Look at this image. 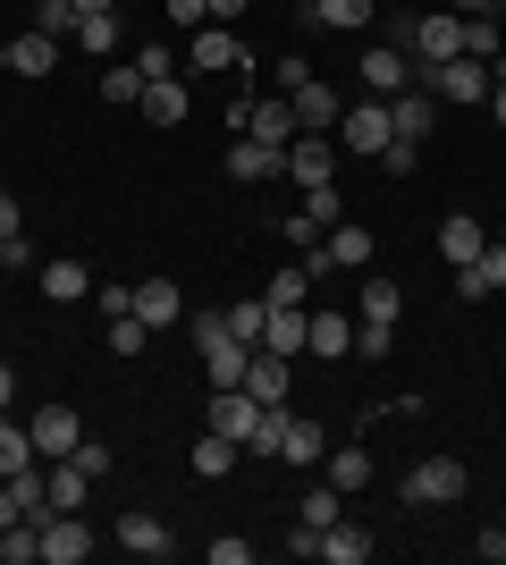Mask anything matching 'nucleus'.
I'll use <instances>...</instances> for the list:
<instances>
[{
	"instance_id": "b1692460",
	"label": "nucleus",
	"mask_w": 506,
	"mask_h": 565,
	"mask_svg": "<svg viewBox=\"0 0 506 565\" xmlns=\"http://www.w3.org/2000/svg\"><path fill=\"white\" fill-rule=\"evenodd\" d=\"M9 68H18V76H51V68H60V43H51L43 25H25L18 43H9Z\"/></svg>"
},
{
	"instance_id": "680f3d73",
	"label": "nucleus",
	"mask_w": 506,
	"mask_h": 565,
	"mask_svg": "<svg viewBox=\"0 0 506 565\" xmlns=\"http://www.w3.org/2000/svg\"><path fill=\"white\" fill-rule=\"evenodd\" d=\"M498 245H506V228H498Z\"/></svg>"
},
{
	"instance_id": "2eb2a0df",
	"label": "nucleus",
	"mask_w": 506,
	"mask_h": 565,
	"mask_svg": "<svg viewBox=\"0 0 506 565\" xmlns=\"http://www.w3.org/2000/svg\"><path fill=\"white\" fill-rule=\"evenodd\" d=\"M262 347L295 363V354L313 347V305H270V330H262Z\"/></svg>"
},
{
	"instance_id": "393cba45",
	"label": "nucleus",
	"mask_w": 506,
	"mask_h": 565,
	"mask_svg": "<svg viewBox=\"0 0 506 565\" xmlns=\"http://www.w3.org/2000/svg\"><path fill=\"white\" fill-rule=\"evenodd\" d=\"M372 557V532H363V523H346L337 515L330 532H321V565H363Z\"/></svg>"
},
{
	"instance_id": "ea45409f",
	"label": "nucleus",
	"mask_w": 506,
	"mask_h": 565,
	"mask_svg": "<svg viewBox=\"0 0 506 565\" xmlns=\"http://www.w3.org/2000/svg\"><path fill=\"white\" fill-rule=\"evenodd\" d=\"M330 481H337L346 498H355L363 481H372V456H363V448H337V456H330Z\"/></svg>"
},
{
	"instance_id": "bb28decb",
	"label": "nucleus",
	"mask_w": 506,
	"mask_h": 565,
	"mask_svg": "<svg viewBox=\"0 0 506 565\" xmlns=\"http://www.w3.org/2000/svg\"><path fill=\"white\" fill-rule=\"evenodd\" d=\"M304 354H321V363H330V354H355V321L321 305V312H313V347H304Z\"/></svg>"
},
{
	"instance_id": "13d9d810",
	"label": "nucleus",
	"mask_w": 506,
	"mask_h": 565,
	"mask_svg": "<svg viewBox=\"0 0 506 565\" xmlns=\"http://www.w3.org/2000/svg\"><path fill=\"white\" fill-rule=\"evenodd\" d=\"M76 9H85V18H101V9H119V0H76Z\"/></svg>"
},
{
	"instance_id": "412c9836",
	"label": "nucleus",
	"mask_w": 506,
	"mask_h": 565,
	"mask_svg": "<svg viewBox=\"0 0 506 565\" xmlns=\"http://www.w3.org/2000/svg\"><path fill=\"white\" fill-rule=\"evenodd\" d=\"M482 245H489V228H482V220H464V212H448V220H439V254H448V270H464V262L482 254Z\"/></svg>"
},
{
	"instance_id": "de8ad7c7",
	"label": "nucleus",
	"mask_w": 506,
	"mask_h": 565,
	"mask_svg": "<svg viewBox=\"0 0 506 565\" xmlns=\"http://www.w3.org/2000/svg\"><path fill=\"white\" fill-rule=\"evenodd\" d=\"M270 76H279V94H295V85H313V60H279Z\"/></svg>"
},
{
	"instance_id": "4d7b16f0",
	"label": "nucleus",
	"mask_w": 506,
	"mask_h": 565,
	"mask_svg": "<svg viewBox=\"0 0 506 565\" xmlns=\"http://www.w3.org/2000/svg\"><path fill=\"white\" fill-rule=\"evenodd\" d=\"M9 405H18V372H9V363H0V414H9Z\"/></svg>"
},
{
	"instance_id": "cd10ccee",
	"label": "nucleus",
	"mask_w": 506,
	"mask_h": 565,
	"mask_svg": "<svg viewBox=\"0 0 506 565\" xmlns=\"http://www.w3.org/2000/svg\"><path fill=\"white\" fill-rule=\"evenodd\" d=\"M43 296H51V305H85V296H94V270H85V262H51Z\"/></svg>"
},
{
	"instance_id": "dca6fc26",
	"label": "nucleus",
	"mask_w": 506,
	"mask_h": 565,
	"mask_svg": "<svg viewBox=\"0 0 506 565\" xmlns=\"http://www.w3.org/2000/svg\"><path fill=\"white\" fill-rule=\"evenodd\" d=\"M186 60H194V68H245L237 25H203V34H186Z\"/></svg>"
},
{
	"instance_id": "9b49d317",
	"label": "nucleus",
	"mask_w": 506,
	"mask_h": 565,
	"mask_svg": "<svg viewBox=\"0 0 506 565\" xmlns=\"http://www.w3.org/2000/svg\"><path fill=\"white\" fill-rule=\"evenodd\" d=\"M288 388H295V372H288V354H270V347H254V363H245V397H254V405H288Z\"/></svg>"
},
{
	"instance_id": "f257e3e1",
	"label": "nucleus",
	"mask_w": 506,
	"mask_h": 565,
	"mask_svg": "<svg viewBox=\"0 0 506 565\" xmlns=\"http://www.w3.org/2000/svg\"><path fill=\"white\" fill-rule=\"evenodd\" d=\"M413 85H422L439 110H448V102H456V110H464V102H489V68H482V60H464V51H456V60H431V68H413Z\"/></svg>"
},
{
	"instance_id": "20e7f679",
	"label": "nucleus",
	"mask_w": 506,
	"mask_h": 565,
	"mask_svg": "<svg viewBox=\"0 0 506 565\" xmlns=\"http://www.w3.org/2000/svg\"><path fill=\"white\" fill-rule=\"evenodd\" d=\"M25 439H34V456H43V465H60V456L85 448V423H76V405H34Z\"/></svg>"
},
{
	"instance_id": "5fc2aeb1",
	"label": "nucleus",
	"mask_w": 506,
	"mask_h": 565,
	"mask_svg": "<svg viewBox=\"0 0 506 565\" xmlns=\"http://www.w3.org/2000/svg\"><path fill=\"white\" fill-rule=\"evenodd\" d=\"M473 548H482L489 565H506V532H482V541H473Z\"/></svg>"
},
{
	"instance_id": "e433bc0d",
	"label": "nucleus",
	"mask_w": 506,
	"mask_h": 565,
	"mask_svg": "<svg viewBox=\"0 0 506 565\" xmlns=\"http://www.w3.org/2000/svg\"><path fill=\"white\" fill-rule=\"evenodd\" d=\"M464 60H498V9L464 18Z\"/></svg>"
},
{
	"instance_id": "c03bdc74",
	"label": "nucleus",
	"mask_w": 506,
	"mask_h": 565,
	"mask_svg": "<svg viewBox=\"0 0 506 565\" xmlns=\"http://www.w3.org/2000/svg\"><path fill=\"white\" fill-rule=\"evenodd\" d=\"M169 25H177V34H203V25H212V0H169Z\"/></svg>"
},
{
	"instance_id": "aec40b11",
	"label": "nucleus",
	"mask_w": 506,
	"mask_h": 565,
	"mask_svg": "<svg viewBox=\"0 0 506 565\" xmlns=\"http://www.w3.org/2000/svg\"><path fill=\"white\" fill-rule=\"evenodd\" d=\"M388 127H397V136H406V143H422V136H431V127H439V102L422 94V85H406V94L388 102Z\"/></svg>"
},
{
	"instance_id": "0eeeda50",
	"label": "nucleus",
	"mask_w": 506,
	"mask_h": 565,
	"mask_svg": "<svg viewBox=\"0 0 506 565\" xmlns=\"http://www.w3.org/2000/svg\"><path fill=\"white\" fill-rule=\"evenodd\" d=\"M288 178H295L304 194H313V186H337V136H295V143H288Z\"/></svg>"
},
{
	"instance_id": "7ed1b4c3",
	"label": "nucleus",
	"mask_w": 506,
	"mask_h": 565,
	"mask_svg": "<svg viewBox=\"0 0 506 565\" xmlns=\"http://www.w3.org/2000/svg\"><path fill=\"white\" fill-rule=\"evenodd\" d=\"M397 490H406V507H456V498H464V465H456V456H422Z\"/></svg>"
},
{
	"instance_id": "09e8293b",
	"label": "nucleus",
	"mask_w": 506,
	"mask_h": 565,
	"mask_svg": "<svg viewBox=\"0 0 506 565\" xmlns=\"http://www.w3.org/2000/svg\"><path fill=\"white\" fill-rule=\"evenodd\" d=\"M288 557H321V532L304 515H295V532H288Z\"/></svg>"
},
{
	"instance_id": "39448f33",
	"label": "nucleus",
	"mask_w": 506,
	"mask_h": 565,
	"mask_svg": "<svg viewBox=\"0 0 506 565\" xmlns=\"http://www.w3.org/2000/svg\"><path fill=\"white\" fill-rule=\"evenodd\" d=\"M355 76H363V94H372V102H397V94L413 85V60H406L397 43H372V51L355 60Z\"/></svg>"
},
{
	"instance_id": "6e6552de",
	"label": "nucleus",
	"mask_w": 506,
	"mask_h": 565,
	"mask_svg": "<svg viewBox=\"0 0 506 565\" xmlns=\"http://www.w3.org/2000/svg\"><path fill=\"white\" fill-rule=\"evenodd\" d=\"M228 127H245V136H262V143H295V110H288V94H270V102H237V110H228Z\"/></svg>"
},
{
	"instance_id": "c9c22d12",
	"label": "nucleus",
	"mask_w": 506,
	"mask_h": 565,
	"mask_svg": "<svg viewBox=\"0 0 506 565\" xmlns=\"http://www.w3.org/2000/svg\"><path fill=\"white\" fill-rule=\"evenodd\" d=\"M279 456H288V465H321V430L304 423V414H288V439H279Z\"/></svg>"
},
{
	"instance_id": "4468645a",
	"label": "nucleus",
	"mask_w": 506,
	"mask_h": 565,
	"mask_svg": "<svg viewBox=\"0 0 506 565\" xmlns=\"http://www.w3.org/2000/svg\"><path fill=\"white\" fill-rule=\"evenodd\" d=\"M498 287H506V245L489 236L482 254H473V262L456 270V296H464V305H482V296H498Z\"/></svg>"
},
{
	"instance_id": "7c9ffc66",
	"label": "nucleus",
	"mask_w": 506,
	"mask_h": 565,
	"mask_svg": "<svg viewBox=\"0 0 506 565\" xmlns=\"http://www.w3.org/2000/svg\"><path fill=\"white\" fill-rule=\"evenodd\" d=\"M237 439H219V430H203V439H194V472H203V481H219V472H237Z\"/></svg>"
},
{
	"instance_id": "2f4dec72",
	"label": "nucleus",
	"mask_w": 506,
	"mask_h": 565,
	"mask_svg": "<svg viewBox=\"0 0 506 565\" xmlns=\"http://www.w3.org/2000/svg\"><path fill=\"white\" fill-rule=\"evenodd\" d=\"M144 85H152V76L136 68V60H127V68H101V102H110V110H127V102H144Z\"/></svg>"
},
{
	"instance_id": "5701e85b",
	"label": "nucleus",
	"mask_w": 506,
	"mask_h": 565,
	"mask_svg": "<svg viewBox=\"0 0 506 565\" xmlns=\"http://www.w3.org/2000/svg\"><path fill=\"white\" fill-rule=\"evenodd\" d=\"M119 548H127V557H169L177 541H169L161 515H119Z\"/></svg>"
},
{
	"instance_id": "8fccbe9b",
	"label": "nucleus",
	"mask_w": 506,
	"mask_h": 565,
	"mask_svg": "<svg viewBox=\"0 0 506 565\" xmlns=\"http://www.w3.org/2000/svg\"><path fill=\"white\" fill-rule=\"evenodd\" d=\"M25 262H34V245H25V236H0V270H25Z\"/></svg>"
},
{
	"instance_id": "f8f14e48",
	"label": "nucleus",
	"mask_w": 506,
	"mask_h": 565,
	"mask_svg": "<svg viewBox=\"0 0 506 565\" xmlns=\"http://www.w3.org/2000/svg\"><path fill=\"white\" fill-rule=\"evenodd\" d=\"M127 305H136V321H144V330H177V321H186V296H177L169 279H136V296H127Z\"/></svg>"
},
{
	"instance_id": "79ce46f5",
	"label": "nucleus",
	"mask_w": 506,
	"mask_h": 565,
	"mask_svg": "<svg viewBox=\"0 0 506 565\" xmlns=\"http://www.w3.org/2000/svg\"><path fill=\"white\" fill-rule=\"evenodd\" d=\"M76 18H85L76 0H43V9H34V25H43L51 43H68V34H76Z\"/></svg>"
},
{
	"instance_id": "423d86ee",
	"label": "nucleus",
	"mask_w": 506,
	"mask_h": 565,
	"mask_svg": "<svg viewBox=\"0 0 506 565\" xmlns=\"http://www.w3.org/2000/svg\"><path fill=\"white\" fill-rule=\"evenodd\" d=\"M228 178H237V186H270V178H288V143L237 136V143H228Z\"/></svg>"
},
{
	"instance_id": "a18cd8bd",
	"label": "nucleus",
	"mask_w": 506,
	"mask_h": 565,
	"mask_svg": "<svg viewBox=\"0 0 506 565\" xmlns=\"http://www.w3.org/2000/svg\"><path fill=\"white\" fill-rule=\"evenodd\" d=\"M413 161H422V143L388 136V152H380V169H388V178H413Z\"/></svg>"
},
{
	"instance_id": "c85d7f7f",
	"label": "nucleus",
	"mask_w": 506,
	"mask_h": 565,
	"mask_svg": "<svg viewBox=\"0 0 506 565\" xmlns=\"http://www.w3.org/2000/svg\"><path fill=\"white\" fill-rule=\"evenodd\" d=\"M68 43H76V51H94V60H110V51H119V9H101V18H76Z\"/></svg>"
},
{
	"instance_id": "a19ab883",
	"label": "nucleus",
	"mask_w": 506,
	"mask_h": 565,
	"mask_svg": "<svg viewBox=\"0 0 506 565\" xmlns=\"http://www.w3.org/2000/svg\"><path fill=\"white\" fill-rule=\"evenodd\" d=\"M262 296H270V305H304V296H313V270H304V262H295V270H270Z\"/></svg>"
},
{
	"instance_id": "58836bf2",
	"label": "nucleus",
	"mask_w": 506,
	"mask_h": 565,
	"mask_svg": "<svg viewBox=\"0 0 506 565\" xmlns=\"http://www.w3.org/2000/svg\"><path fill=\"white\" fill-rule=\"evenodd\" d=\"M144 347H152V330L136 321V305H127V312H110V354H144Z\"/></svg>"
},
{
	"instance_id": "4c0bfd02",
	"label": "nucleus",
	"mask_w": 506,
	"mask_h": 565,
	"mask_svg": "<svg viewBox=\"0 0 506 565\" xmlns=\"http://www.w3.org/2000/svg\"><path fill=\"white\" fill-rule=\"evenodd\" d=\"M279 439H288V405H262V423H254L245 456H279Z\"/></svg>"
},
{
	"instance_id": "f704fd0d",
	"label": "nucleus",
	"mask_w": 506,
	"mask_h": 565,
	"mask_svg": "<svg viewBox=\"0 0 506 565\" xmlns=\"http://www.w3.org/2000/svg\"><path fill=\"white\" fill-rule=\"evenodd\" d=\"M25 465H43V456H34L25 423H9V414H0V472H25Z\"/></svg>"
},
{
	"instance_id": "4be33fe9",
	"label": "nucleus",
	"mask_w": 506,
	"mask_h": 565,
	"mask_svg": "<svg viewBox=\"0 0 506 565\" xmlns=\"http://www.w3.org/2000/svg\"><path fill=\"white\" fill-rule=\"evenodd\" d=\"M245 363H254V347H245V338H212V347H203L212 388H245Z\"/></svg>"
},
{
	"instance_id": "bf43d9fd",
	"label": "nucleus",
	"mask_w": 506,
	"mask_h": 565,
	"mask_svg": "<svg viewBox=\"0 0 506 565\" xmlns=\"http://www.w3.org/2000/svg\"><path fill=\"white\" fill-rule=\"evenodd\" d=\"M482 9H489V0H456V18H482Z\"/></svg>"
},
{
	"instance_id": "a211bd4d",
	"label": "nucleus",
	"mask_w": 506,
	"mask_h": 565,
	"mask_svg": "<svg viewBox=\"0 0 506 565\" xmlns=\"http://www.w3.org/2000/svg\"><path fill=\"white\" fill-rule=\"evenodd\" d=\"M51 472V515H85V498H94V472L76 465V456H60V465H43Z\"/></svg>"
},
{
	"instance_id": "6ab92c4d",
	"label": "nucleus",
	"mask_w": 506,
	"mask_h": 565,
	"mask_svg": "<svg viewBox=\"0 0 506 565\" xmlns=\"http://www.w3.org/2000/svg\"><path fill=\"white\" fill-rule=\"evenodd\" d=\"M321 254H330V270H372V228H363V220H337V228L321 236Z\"/></svg>"
},
{
	"instance_id": "49530a36",
	"label": "nucleus",
	"mask_w": 506,
	"mask_h": 565,
	"mask_svg": "<svg viewBox=\"0 0 506 565\" xmlns=\"http://www.w3.org/2000/svg\"><path fill=\"white\" fill-rule=\"evenodd\" d=\"M136 68H144V76H177V51H169V43H144V51H136Z\"/></svg>"
},
{
	"instance_id": "9d476101",
	"label": "nucleus",
	"mask_w": 506,
	"mask_h": 565,
	"mask_svg": "<svg viewBox=\"0 0 506 565\" xmlns=\"http://www.w3.org/2000/svg\"><path fill=\"white\" fill-rule=\"evenodd\" d=\"M254 423H262V405L245 397V388H212V414H203V430H219V439H254Z\"/></svg>"
},
{
	"instance_id": "f03ea898",
	"label": "nucleus",
	"mask_w": 506,
	"mask_h": 565,
	"mask_svg": "<svg viewBox=\"0 0 506 565\" xmlns=\"http://www.w3.org/2000/svg\"><path fill=\"white\" fill-rule=\"evenodd\" d=\"M330 136H337V152H372V161H380L397 127H388V102H372V94H363L355 110H337V127H330Z\"/></svg>"
},
{
	"instance_id": "72a5a7b5",
	"label": "nucleus",
	"mask_w": 506,
	"mask_h": 565,
	"mask_svg": "<svg viewBox=\"0 0 506 565\" xmlns=\"http://www.w3.org/2000/svg\"><path fill=\"white\" fill-rule=\"evenodd\" d=\"M337 515H346V490H337V481H313V490H304V523H313V532H330Z\"/></svg>"
},
{
	"instance_id": "473e14b6",
	"label": "nucleus",
	"mask_w": 506,
	"mask_h": 565,
	"mask_svg": "<svg viewBox=\"0 0 506 565\" xmlns=\"http://www.w3.org/2000/svg\"><path fill=\"white\" fill-rule=\"evenodd\" d=\"M262 330H270V296H245V305H228V338L262 347Z\"/></svg>"
},
{
	"instance_id": "052dcab7",
	"label": "nucleus",
	"mask_w": 506,
	"mask_h": 565,
	"mask_svg": "<svg viewBox=\"0 0 506 565\" xmlns=\"http://www.w3.org/2000/svg\"><path fill=\"white\" fill-rule=\"evenodd\" d=\"M489 9H498V18H506V0H489Z\"/></svg>"
},
{
	"instance_id": "c756f323",
	"label": "nucleus",
	"mask_w": 506,
	"mask_h": 565,
	"mask_svg": "<svg viewBox=\"0 0 506 565\" xmlns=\"http://www.w3.org/2000/svg\"><path fill=\"white\" fill-rule=\"evenodd\" d=\"M304 25H372V0H304Z\"/></svg>"
},
{
	"instance_id": "3c124183",
	"label": "nucleus",
	"mask_w": 506,
	"mask_h": 565,
	"mask_svg": "<svg viewBox=\"0 0 506 565\" xmlns=\"http://www.w3.org/2000/svg\"><path fill=\"white\" fill-rule=\"evenodd\" d=\"M0 236H25V220H18V194L0 186Z\"/></svg>"
},
{
	"instance_id": "864d4df0",
	"label": "nucleus",
	"mask_w": 506,
	"mask_h": 565,
	"mask_svg": "<svg viewBox=\"0 0 506 565\" xmlns=\"http://www.w3.org/2000/svg\"><path fill=\"white\" fill-rule=\"evenodd\" d=\"M245 9H254V0H212V25H237Z\"/></svg>"
},
{
	"instance_id": "603ef678",
	"label": "nucleus",
	"mask_w": 506,
	"mask_h": 565,
	"mask_svg": "<svg viewBox=\"0 0 506 565\" xmlns=\"http://www.w3.org/2000/svg\"><path fill=\"white\" fill-rule=\"evenodd\" d=\"M9 523H25V507H18V490L0 481V532H9Z\"/></svg>"
},
{
	"instance_id": "f3484780",
	"label": "nucleus",
	"mask_w": 506,
	"mask_h": 565,
	"mask_svg": "<svg viewBox=\"0 0 506 565\" xmlns=\"http://www.w3.org/2000/svg\"><path fill=\"white\" fill-rule=\"evenodd\" d=\"M355 321H372V330H397V321H406V287L372 270V279H363V305H355Z\"/></svg>"
},
{
	"instance_id": "37998d69",
	"label": "nucleus",
	"mask_w": 506,
	"mask_h": 565,
	"mask_svg": "<svg viewBox=\"0 0 506 565\" xmlns=\"http://www.w3.org/2000/svg\"><path fill=\"white\" fill-rule=\"evenodd\" d=\"M388 347H397V330H372V321H355V354H363V363H388Z\"/></svg>"
},
{
	"instance_id": "ddd939ff",
	"label": "nucleus",
	"mask_w": 506,
	"mask_h": 565,
	"mask_svg": "<svg viewBox=\"0 0 506 565\" xmlns=\"http://www.w3.org/2000/svg\"><path fill=\"white\" fill-rule=\"evenodd\" d=\"M288 110H295V136H330L346 102H337L330 85H321V76H313V85H295V94H288Z\"/></svg>"
},
{
	"instance_id": "a878e982",
	"label": "nucleus",
	"mask_w": 506,
	"mask_h": 565,
	"mask_svg": "<svg viewBox=\"0 0 506 565\" xmlns=\"http://www.w3.org/2000/svg\"><path fill=\"white\" fill-rule=\"evenodd\" d=\"M136 110H144L152 127H177V118H186V85H177V76H152V85H144V102H136Z\"/></svg>"
},
{
	"instance_id": "1a4fd4ad",
	"label": "nucleus",
	"mask_w": 506,
	"mask_h": 565,
	"mask_svg": "<svg viewBox=\"0 0 506 565\" xmlns=\"http://www.w3.org/2000/svg\"><path fill=\"white\" fill-rule=\"evenodd\" d=\"M94 557V523L85 515H43V565H85Z\"/></svg>"
},
{
	"instance_id": "6e6d98bb",
	"label": "nucleus",
	"mask_w": 506,
	"mask_h": 565,
	"mask_svg": "<svg viewBox=\"0 0 506 565\" xmlns=\"http://www.w3.org/2000/svg\"><path fill=\"white\" fill-rule=\"evenodd\" d=\"M489 118L506 127V76H489Z\"/></svg>"
}]
</instances>
